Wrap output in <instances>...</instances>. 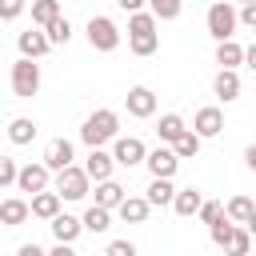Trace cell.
<instances>
[{
  "instance_id": "obj_1",
  "label": "cell",
  "mask_w": 256,
  "mask_h": 256,
  "mask_svg": "<svg viewBox=\"0 0 256 256\" xmlns=\"http://www.w3.org/2000/svg\"><path fill=\"white\" fill-rule=\"evenodd\" d=\"M116 136H120V116H116L112 108H96V112H88L84 124H80V140H84L88 148H104V144H112Z\"/></svg>"
},
{
  "instance_id": "obj_2",
  "label": "cell",
  "mask_w": 256,
  "mask_h": 256,
  "mask_svg": "<svg viewBox=\"0 0 256 256\" xmlns=\"http://www.w3.org/2000/svg\"><path fill=\"white\" fill-rule=\"evenodd\" d=\"M156 28H160V20L152 12H132L128 16V48L136 56H152L160 48V32Z\"/></svg>"
},
{
  "instance_id": "obj_3",
  "label": "cell",
  "mask_w": 256,
  "mask_h": 256,
  "mask_svg": "<svg viewBox=\"0 0 256 256\" xmlns=\"http://www.w3.org/2000/svg\"><path fill=\"white\" fill-rule=\"evenodd\" d=\"M204 24H208V36H212L216 44H220V40H232L236 28H240V8H236L232 0H212Z\"/></svg>"
},
{
  "instance_id": "obj_4",
  "label": "cell",
  "mask_w": 256,
  "mask_h": 256,
  "mask_svg": "<svg viewBox=\"0 0 256 256\" xmlns=\"http://www.w3.org/2000/svg\"><path fill=\"white\" fill-rule=\"evenodd\" d=\"M8 84H12V92H16L20 100H32V96L40 92V64L28 60V56H20V60L12 64V72H8Z\"/></svg>"
},
{
  "instance_id": "obj_5",
  "label": "cell",
  "mask_w": 256,
  "mask_h": 256,
  "mask_svg": "<svg viewBox=\"0 0 256 256\" xmlns=\"http://www.w3.org/2000/svg\"><path fill=\"white\" fill-rule=\"evenodd\" d=\"M52 188H56L64 200H84V196L92 192V180H88V172H84L80 164H68V168H60V172L52 176Z\"/></svg>"
},
{
  "instance_id": "obj_6",
  "label": "cell",
  "mask_w": 256,
  "mask_h": 256,
  "mask_svg": "<svg viewBox=\"0 0 256 256\" xmlns=\"http://www.w3.org/2000/svg\"><path fill=\"white\" fill-rule=\"evenodd\" d=\"M84 32H88L92 52H116V48H120V28H116V20H108V16H92V20L84 24Z\"/></svg>"
},
{
  "instance_id": "obj_7",
  "label": "cell",
  "mask_w": 256,
  "mask_h": 256,
  "mask_svg": "<svg viewBox=\"0 0 256 256\" xmlns=\"http://www.w3.org/2000/svg\"><path fill=\"white\" fill-rule=\"evenodd\" d=\"M144 156H148V148L140 136H116L112 140V160L120 168H136V164H144Z\"/></svg>"
},
{
  "instance_id": "obj_8",
  "label": "cell",
  "mask_w": 256,
  "mask_h": 256,
  "mask_svg": "<svg viewBox=\"0 0 256 256\" xmlns=\"http://www.w3.org/2000/svg\"><path fill=\"white\" fill-rule=\"evenodd\" d=\"M48 184H52V168H48L44 160H36V164H20V176H16V188H20V192L36 196V192H44Z\"/></svg>"
},
{
  "instance_id": "obj_9",
  "label": "cell",
  "mask_w": 256,
  "mask_h": 256,
  "mask_svg": "<svg viewBox=\"0 0 256 256\" xmlns=\"http://www.w3.org/2000/svg\"><path fill=\"white\" fill-rule=\"evenodd\" d=\"M124 108H128V116L148 120V116H156V92L148 84H132L128 96H124Z\"/></svg>"
},
{
  "instance_id": "obj_10",
  "label": "cell",
  "mask_w": 256,
  "mask_h": 256,
  "mask_svg": "<svg viewBox=\"0 0 256 256\" xmlns=\"http://www.w3.org/2000/svg\"><path fill=\"white\" fill-rule=\"evenodd\" d=\"M16 48H20V56H28V60H40V56H48L52 52V40H48V32L44 28H24L20 36H16Z\"/></svg>"
},
{
  "instance_id": "obj_11",
  "label": "cell",
  "mask_w": 256,
  "mask_h": 256,
  "mask_svg": "<svg viewBox=\"0 0 256 256\" xmlns=\"http://www.w3.org/2000/svg\"><path fill=\"white\" fill-rule=\"evenodd\" d=\"M192 132H196L200 140H212V136H220V132H224V112H220L216 104H204V108H196V116H192Z\"/></svg>"
},
{
  "instance_id": "obj_12",
  "label": "cell",
  "mask_w": 256,
  "mask_h": 256,
  "mask_svg": "<svg viewBox=\"0 0 256 256\" xmlns=\"http://www.w3.org/2000/svg\"><path fill=\"white\" fill-rule=\"evenodd\" d=\"M144 164H148V172L152 176H176V168H180V156H176V148L172 144H164V148H152L148 156H144Z\"/></svg>"
},
{
  "instance_id": "obj_13",
  "label": "cell",
  "mask_w": 256,
  "mask_h": 256,
  "mask_svg": "<svg viewBox=\"0 0 256 256\" xmlns=\"http://www.w3.org/2000/svg\"><path fill=\"white\" fill-rule=\"evenodd\" d=\"M52 172H60V168H68L72 160H76V148H72V140H64V136H56V140H48V148H44V156H40Z\"/></svg>"
},
{
  "instance_id": "obj_14",
  "label": "cell",
  "mask_w": 256,
  "mask_h": 256,
  "mask_svg": "<svg viewBox=\"0 0 256 256\" xmlns=\"http://www.w3.org/2000/svg\"><path fill=\"white\" fill-rule=\"evenodd\" d=\"M112 168H116V160H112V152H104V148H88V156H84V172H88V180H112Z\"/></svg>"
},
{
  "instance_id": "obj_15",
  "label": "cell",
  "mask_w": 256,
  "mask_h": 256,
  "mask_svg": "<svg viewBox=\"0 0 256 256\" xmlns=\"http://www.w3.org/2000/svg\"><path fill=\"white\" fill-rule=\"evenodd\" d=\"M28 216H32V204H28L24 196H8V200H0V224H4V228H20Z\"/></svg>"
},
{
  "instance_id": "obj_16",
  "label": "cell",
  "mask_w": 256,
  "mask_h": 256,
  "mask_svg": "<svg viewBox=\"0 0 256 256\" xmlns=\"http://www.w3.org/2000/svg\"><path fill=\"white\" fill-rule=\"evenodd\" d=\"M240 88H244V84H240V72H236V68H220V72H216V80H212V92H216L224 104L240 100Z\"/></svg>"
},
{
  "instance_id": "obj_17",
  "label": "cell",
  "mask_w": 256,
  "mask_h": 256,
  "mask_svg": "<svg viewBox=\"0 0 256 256\" xmlns=\"http://www.w3.org/2000/svg\"><path fill=\"white\" fill-rule=\"evenodd\" d=\"M28 204H32V216H36V220H52V216H60L64 196H60L56 188H44V192H36Z\"/></svg>"
},
{
  "instance_id": "obj_18",
  "label": "cell",
  "mask_w": 256,
  "mask_h": 256,
  "mask_svg": "<svg viewBox=\"0 0 256 256\" xmlns=\"http://www.w3.org/2000/svg\"><path fill=\"white\" fill-rule=\"evenodd\" d=\"M48 228H52V236H56L60 244H76V236L84 232V220H80V216L60 212V216H52V220H48Z\"/></svg>"
},
{
  "instance_id": "obj_19",
  "label": "cell",
  "mask_w": 256,
  "mask_h": 256,
  "mask_svg": "<svg viewBox=\"0 0 256 256\" xmlns=\"http://www.w3.org/2000/svg\"><path fill=\"white\" fill-rule=\"evenodd\" d=\"M148 204L152 208H172V200H176V184L168 180V176H152V184H148Z\"/></svg>"
},
{
  "instance_id": "obj_20",
  "label": "cell",
  "mask_w": 256,
  "mask_h": 256,
  "mask_svg": "<svg viewBox=\"0 0 256 256\" xmlns=\"http://www.w3.org/2000/svg\"><path fill=\"white\" fill-rule=\"evenodd\" d=\"M148 212H152L148 196H124V204L116 208V216H120L124 224H144V220H148Z\"/></svg>"
},
{
  "instance_id": "obj_21",
  "label": "cell",
  "mask_w": 256,
  "mask_h": 256,
  "mask_svg": "<svg viewBox=\"0 0 256 256\" xmlns=\"http://www.w3.org/2000/svg\"><path fill=\"white\" fill-rule=\"evenodd\" d=\"M124 196H128V188H124L120 180H100V184H96V204H100V208H112V212H116V208L124 204Z\"/></svg>"
},
{
  "instance_id": "obj_22",
  "label": "cell",
  "mask_w": 256,
  "mask_h": 256,
  "mask_svg": "<svg viewBox=\"0 0 256 256\" xmlns=\"http://www.w3.org/2000/svg\"><path fill=\"white\" fill-rule=\"evenodd\" d=\"M200 204H204V192L200 188H176V200H172V212L176 216H196L200 212Z\"/></svg>"
},
{
  "instance_id": "obj_23",
  "label": "cell",
  "mask_w": 256,
  "mask_h": 256,
  "mask_svg": "<svg viewBox=\"0 0 256 256\" xmlns=\"http://www.w3.org/2000/svg\"><path fill=\"white\" fill-rule=\"evenodd\" d=\"M184 132H188V124H184V116H180V112H164V116H160V124H156V136H160L164 144H176Z\"/></svg>"
},
{
  "instance_id": "obj_24",
  "label": "cell",
  "mask_w": 256,
  "mask_h": 256,
  "mask_svg": "<svg viewBox=\"0 0 256 256\" xmlns=\"http://www.w3.org/2000/svg\"><path fill=\"white\" fill-rule=\"evenodd\" d=\"M84 232H92V236H100V232H108L112 228V208H100V204H92L84 216Z\"/></svg>"
},
{
  "instance_id": "obj_25",
  "label": "cell",
  "mask_w": 256,
  "mask_h": 256,
  "mask_svg": "<svg viewBox=\"0 0 256 256\" xmlns=\"http://www.w3.org/2000/svg\"><path fill=\"white\" fill-rule=\"evenodd\" d=\"M248 252H252V232L244 224H236L224 240V256H248Z\"/></svg>"
},
{
  "instance_id": "obj_26",
  "label": "cell",
  "mask_w": 256,
  "mask_h": 256,
  "mask_svg": "<svg viewBox=\"0 0 256 256\" xmlns=\"http://www.w3.org/2000/svg\"><path fill=\"white\" fill-rule=\"evenodd\" d=\"M216 64H220V68H240V64H244V48H240L236 40H220V44H216Z\"/></svg>"
},
{
  "instance_id": "obj_27",
  "label": "cell",
  "mask_w": 256,
  "mask_h": 256,
  "mask_svg": "<svg viewBox=\"0 0 256 256\" xmlns=\"http://www.w3.org/2000/svg\"><path fill=\"white\" fill-rule=\"evenodd\" d=\"M256 212V204H252V196H232L228 204H224V216L232 220V224H248V216Z\"/></svg>"
},
{
  "instance_id": "obj_28",
  "label": "cell",
  "mask_w": 256,
  "mask_h": 256,
  "mask_svg": "<svg viewBox=\"0 0 256 256\" xmlns=\"http://www.w3.org/2000/svg\"><path fill=\"white\" fill-rule=\"evenodd\" d=\"M8 140H12V144H32V140H36V120L16 116V120L8 124Z\"/></svg>"
},
{
  "instance_id": "obj_29",
  "label": "cell",
  "mask_w": 256,
  "mask_h": 256,
  "mask_svg": "<svg viewBox=\"0 0 256 256\" xmlns=\"http://www.w3.org/2000/svg\"><path fill=\"white\" fill-rule=\"evenodd\" d=\"M56 16H60V0H32V24L36 28H48Z\"/></svg>"
},
{
  "instance_id": "obj_30",
  "label": "cell",
  "mask_w": 256,
  "mask_h": 256,
  "mask_svg": "<svg viewBox=\"0 0 256 256\" xmlns=\"http://www.w3.org/2000/svg\"><path fill=\"white\" fill-rule=\"evenodd\" d=\"M44 32H48L52 48H56V44H68V40H72V24H68V16H56V20H52V24L44 28Z\"/></svg>"
},
{
  "instance_id": "obj_31",
  "label": "cell",
  "mask_w": 256,
  "mask_h": 256,
  "mask_svg": "<svg viewBox=\"0 0 256 256\" xmlns=\"http://www.w3.org/2000/svg\"><path fill=\"white\" fill-rule=\"evenodd\" d=\"M200 144H204V140H200V136H196V132L188 128V132H184V136H180V140H176L172 148H176V156H180V160H192V156L200 152Z\"/></svg>"
},
{
  "instance_id": "obj_32",
  "label": "cell",
  "mask_w": 256,
  "mask_h": 256,
  "mask_svg": "<svg viewBox=\"0 0 256 256\" xmlns=\"http://www.w3.org/2000/svg\"><path fill=\"white\" fill-rule=\"evenodd\" d=\"M180 4H184V0H148V12H152L156 20H176V16H180Z\"/></svg>"
},
{
  "instance_id": "obj_33",
  "label": "cell",
  "mask_w": 256,
  "mask_h": 256,
  "mask_svg": "<svg viewBox=\"0 0 256 256\" xmlns=\"http://www.w3.org/2000/svg\"><path fill=\"white\" fill-rule=\"evenodd\" d=\"M196 216H200V220H204V224H208V228H212V224H216V220H224V204H220V200H204V204H200V212H196Z\"/></svg>"
},
{
  "instance_id": "obj_34",
  "label": "cell",
  "mask_w": 256,
  "mask_h": 256,
  "mask_svg": "<svg viewBox=\"0 0 256 256\" xmlns=\"http://www.w3.org/2000/svg\"><path fill=\"white\" fill-rule=\"evenodd\" d=\"M16 176H20V164H16L12 156H0V188L16 184Z\"/></svg>"
},
{
  "instance_id": "obj_35",
  "label": "cell",
  "mask_w": 256,
  "mask_h": 256,
  "mask_svg": "<svg viewBox=\"0 0 256 256\" xmlns=\"http://www.w3.org/2000/svg\"><path fill=\"white\" fill-rule=\"evenodd\" d=\"M232 228H236V224H232L228 216H224V220H216V224L208 228V236H212V244H216V248H224V240H228V232H232Z\"/></svg>"
},
{
  "instance_id": "obj_36",
  "label": "cell",
  "mask_w": 256,
  "mask_h": 256,
  "mask_svg": "<svg viewBox=\"0 0 256 256\" xmlns=\"http://www.w3.org/2000/svg\"><path fill=\"white\" fill-rule=\"evenodd\" d=\"M28 0H0V20H20Z\"/></svg>"
},
{
  "instance_id": "obj_37",
  "label": "cell",
  "mask_w": 256,
  "mask_h": 256,
  "mask_svg": "<svg viewBox=\"0 0 256 256\" xmlns=\"http://www.w3.org/2000/svg\"><path fill=\"white\" fill-rule=\"evenodd\" d=\"M104 256H136V244L132 240H108Z\"/></svg>"
},
{
  "instance_id": "obj_38",
  "label": "cell",
  "mask_w": 256,
  "mask_h": 256,
  "mask_svg": "<svg viewBox=\"0 0 256 256\" xmlns=\"http://www.w3.org/2000/svg\"><path fill=\"white\" fill-rule=\"evenodd\" d=\"M240 24L244 28H256V4H240Z\"/></svg>"
},
{
  "instance_id": "obj_39",
  "label": "cell",
  "mask_w": 256,
  "mask_h": 256,
  "mask_svg": "<svg viewBox=\"0 0 256 256\" xmlns=\"http://www.w3.org/2000/svg\"><path fill=\"white\" fill-rule=\"evenodd\" d=\"M116 4H120V8L132 16V12H144V4H148V0H116Z\"/></svg>"
},
{
  "instance_id": "obj_40",
  "label": "cell",
  "mask_w": 256,
  "mask_h": 256,
  "mask_svg": "<svg viewBox=\"0 0 256 256\" xmlns=\"http://www.w3.org/2000/svg\"><path fill=\"white\" fill-rule=\"evenodd\" d=\"M16 256H48V252H44L40 244H20V248H16Z\"/></svg>"
},
{
  "instance_id": "obj_41",
  "label": "cell",
  "mask_w": 256,
  "mask_h": 256,
  "mask_svg": "<svg viewBox=\"0 0 256 256\" xmlns=\"http://www.w3.org/2000/svg\"><path fill=\"white\" fill-rule=\"evenodd\" d=\"M48 256H80V252H76V248H72V244H60V240H56V248H52V252H48Z\"/></svg>"
},
{
  "instance_id": "obj_42",
  "label": "cell",
  "mask_w": 256,
  "mask_h": 256,
  "mask_svg": "<svg viewBox=\"0 0 256 256\" xmlns=\"http://www.w3.org/2000/svg\"><path fill=\"white\" fill-rule=\"evenodd\" d=\"M244 64H248V68H252V72H256V40H252V44H248V48H244Z\"/></svg>"
},
{
  "instance_id": "obj_43",
  "label": "cell",
  "mask_w": 256,
  "mask_h": 256,
  "mask_svg": "<svg viewBox=\"0 0 256 256\" xmlns=\"http://www.w3.org/2000/svg\"><path fill=\"white\" fill-rule=\"evenodd\" d=\"M244 164L256 172V144H248V148H244Z\"/></svg>"
},
{
  "instance_id": "obj_44",
  "label": "cell",
  "mask_w": 256,
  "mask_h": 256,
  "mask_svg": "<svg viewBox=\"0 0 256 256\" xmlns=\"http://www.w3.org/2000/svg\"><path fill=\"white\" fill-rule=\"evenodd\" d=\"M244 228H248V232H252V236H256V212H252V216H248V224H244Z\"/></svg>"
},
{
  "instance_id": "obj_45",
  "label": "cell",
  "mask_w": 256,
  "mask_h": 256,
  "mask_svg": "<svg viewBox=\"0 0 256 256\" xmlns=\"http://www.w3.org/2000/svg\"><path fill=\"white\" fill-rule=\"evenodd\" d=\"M232 4H256V0H232Z\"/></svg>"
}]
</instances>
